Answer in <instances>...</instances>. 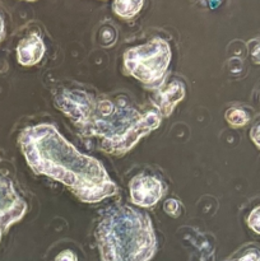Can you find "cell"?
<instances>
[{
	"label": "cell",
	"mask_w": 260,
	"mask_h": 261,
	"mask_svg": "<svg viewBox=\"0 0 260 261\" xmlns=\"http://www.w3.org/2000/svg\"><path fill=\"white\" fill-rule=\"evenodd\" d=\"M251 58L252 60L256 64H260V43L254 47V50L251 51Z\"/></svg>",
	"instance_id": "16"
},
{
	"label": "cell",
	"mask_w": 260,
	"mask_h": 261,
	"mask_svg": "<svg viewBox=\"0 0 260 261\" xmlns=\"http://www.w3.org/2000/svg\"><path fill=\"white\" fill-rule=\"evenodd\" d=\"M226 117L227 122L232 126H244L247 121H249V116H247L246 112L241 109H228L226 111Z\"/></svg>",
	"instance_id": "10"
},
{
	"label": "cell",
	"mask_w": 260,
	"mask_h": 261,
	"mask_svg": "<svg viewBox=\"0 0 260 261\" xmlns=\"http://www.w3.org/2000/svg\"><path fill=\"white\" fill-rule=\"evenodd\" d=\"M163 195V186L161 181L148 175H138L130 182V199L135 205H154Z\"/></svg>",
	"instance_id": "6"
},
{
	"label": "cell",
	"mask_w": 260,
	"mask_h": 261,
	"mask_svg": "<svg viewBox=\"0 0 260 261\" xmlns=\"http://www.w3.org/2000/svg\"><path fill=\"white\" fill-rule=\"evenodd\" d=\"M27 211V204L15 193L13 184L0 177V228L7 231L14 222L19 221Z\"/></svg>",
	"instance_id": "5"
},
{
	"label": "cell",
	"mask_w": 260,
	"mask_h": 261,
	"mask_svg": "<svg viewBox=\"0 0 260 261\" xmlns=\"http://www.w3.org/2000/svg\"><path fill=\"white\" fill-rule=\"evenodd\" d=\"M239 261H260L259 251L247 252V254L244 255Z\"/></svg>",
	"instance_id": "15"
},
{
	"label": "cell",
	"mask_w": 260,
	"mask_h": 261,
	"mask_svg": "<svg viewBox=\"0 0 260 261\" xmlns=\"http://www.w3.org/2000/svg\"><path fill=\"white\" fill-rule=\"evenodd\" d=\"M163 209L170 216L177 217L180 214V203L177 200H175V199H168L165 203V205H163Z\"/></svg>",
	"instance_id": "12"
},
{
	"label": "cell",
	"mask_w": 260,
	"mask_h": 261,
	"mask_svg": "<svg viewBox=\"0 0 260 261\" xmlns=\"http://www.w3.org/2000/svg\"><path fill=\"white\" fill-rule=\"evenodd\" d=\"M55 261H78V260H76V256L74 255V252L69 251V250H65V251H63L61 254H59L58 256H56Z\"/></svg>",
	"instance_id": "13"
},
{
	"label": "cell",
	"mask_w": 260,
	"mask_h": 261,
	"mask_svg": "<svg viewBox=\"0 0 260 261\" xmlns=\"http://www.w3.org/2000/svg\"><path fill=\"white\" fill-rule=\"evenodd\" d=\"M171 48L166 41L155 38L124 54V66L130 75L150 88H160L171 63Z\"/></svg>",
	"instance_id": "4"
},
{
	"label": "cell",
	"mask_w": 260,
	"mask_h": 261,
	"mask_svg": "<svg viewBox=\"0 0 260 261\" xmlns=\"http://www.w3.org/2000/svg\"><path fill=\"white\" fill-rule=\"evenodd\" d=\"M45 54V45L37 35H31L30 37L20 41L17 47V58L22 65L31 66L40 63Z\"/></svg>",
	"instance_id": "8"
},
{
	"label": "cell",
	"mask_w": 260,
	"mask_h": 261,
	"mask_svg": "<svg viewBox=\"0 0 260 261\" xmlns=\"http://www.w3.org/2000/svg\"><path fill=\"white\" fill-rule=\"evenodd\" d=\"M250 137H251L252 142L260 148V124L256 125L251 129V133H250Z\"/></svg>",
	"instance_id": "14"
},
{
	"label": "cell",
	"mask_w": 260,
	"mask_h": 261,
	"mask_svg": "<svg viewBox=\"0 0 260 261\" xmlns=\"http://www.w3.org/2000/svg\"><path fill=\"white\" fill-rule=\"evenodd\" d=\"M247 224L252 231L260 234V206H257L251 212L249 219H247Z\"/></svg>",
	"instance_id": "11"
},
{
	"label": "cell",
	"mask_w": 260,
	"mask_h": 261,
	"mask_svg": "<svg viewBox=\"0 0 260 261\" xmlns=\"http://www.w3.org/2000/svg\"><path fill=\"white\" fill-rule=\"evenodd\" d=\"M3 36H4V23H3L2 17H0V41H2Z\"/></svg>",
	"instance_id": "17"
},
{
	"label": "cell",
	"mask_w": 260,
	"mask_h": 261,
	"mask_svg": "<svg viewBox=\"0 0 260 261\" xmlns=\"http://www.w3.org/2000/svg\"><path fill=\"white\" fill-rule=\"evenodd\" d=\"M143 0H116L115 12L124 18H132L140 10Z\"/></svg>",
	"instance_id": "9"
},
{
	"label": "cell",
	"mask_w": 260,
	"mask_h": 261,
	"mask_svg": "<svg viewBox=\"0 0 260 261\" xmlns=\"http://www.w3.org/2000/svg\"><path fill=\"white\" fill-rule=\"evenodd\" d=\"M0 237H2V228H0Z\"/></svg>",
	"instance_id": "18"
},
{
	"label": "cell",
	"mask_w": 260,
	"mask_h": 261,
	"mask_svg": "<svg viewBox=\"0 0 260 261\" xmlns=\"http://www.w3.org/2000/svg\"><path fill=\"white\" fill-rule=\"evenodd\" d=\"M185 97V87L181 82L172 81L165 88H160L153 97V105L160 116L167 117L176 105Z\"/></svg>",
	"instance_id": "7"
},
{
	"label": "cell",
	"mask_w": 260,
	"mask_h": 261,
	"mask_svg": "<svg viewBox=\"0 0 260 261\" xmlns=\"http://www.w3.org/2000/svg\"><path fill=\"white\" fill-rule=\"evenodd\" d=\"M54 103L83 137L98 138L99 148L115 155L129 152L161 124L157 111L140 114L127 101L97 97L81 89H63Z\"/></svg>",
	"instance_id": "2"
},
{
	"label": "cell",
	"mask_w": 260,
	"mask_h": 261,
	"mask_svg": "<svg viewBox=\"0 0 260 261\" xmlns=\"http://www.w3.org/2000/svg\"><path fill=\"white\" fill-rule=\"evenodd\" d=\"M19 144L33 172L64 184L84 203H98L116 194L103 166L79 153L53 125L27 127L20 133Z\"/></svg>",
	"instance_id": "1"
},
{
	"label": "cell",
	"mask_w": 260,
	"mask_h": 261,
	"mask_svg": "<svg viewBox=\"0 0 260 261\" xmlns=\"http://www.w3.org/2000/svg\"><path fill=\"white\" fill-rule=\"evenodd\" d=\"M103 261H148L155 251V236L147 214L130 206L112 208L96 231Z\"/></svg>",
	"instance_id": "3"
}]
</instances>
